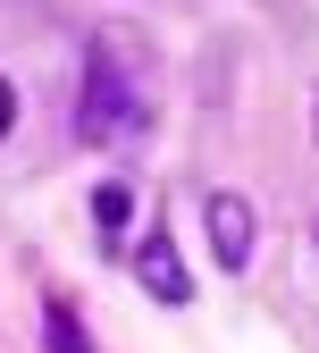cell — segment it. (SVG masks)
I'll list each match as a JSON object with an SVG mask.
<instances>
[{
    "mask_svg": "<svg viewBox=\"0 0 319 353\" xmlns=\"http://www.w3.org/2000/svg\"><path fill=\"white\" fill-rule=\"evenodd\" d=\"M17 126V93H9V76H0V135Z\"/></svg>",
    "mask_w": 319,
    "mask_h": 353,
    "instance_id": "obj_6",
    "label": "cell"
},
{
    "mask_svg": "<svg viewBox=\"0 0 319 353\" xmlns=\"http://www.w3.org/2000/svg\"><path fill=\"white\" fill-rule=\"evenodd\" d=\"M42 345H51V353H93V336H84V320L68 312V303H51V312H42Z\"/></svg>",
    "mask_w": 319,
    "mask_h": 353,
    "instance_id": "obj_4",
    "label": "cell"
},
{
    "mask_svg": "<svg viewBox=\"0 0 319 353\" xmlns=\"http://www.w3.org/2000/svg\"><path fill=\"white\" fill-rule=\"evenodd\" d=\"M93 219L118 236V228H126V185H101V194H93Z\"/></svg>",
    "mask_w": 319,
    "mask_h": 353,
    "instance_id": "obj_5",
    "label": "cell"
},
{
    "mask_svg": "<svg viewBox=\"0 0 319 353\" xmlns=\"http://www.w3.org/2000/svg\"><path fill=\"white\" fill-rule=\"evenodd\" d=\"M143 118H152V110H143V93L126 84L118 59H93V68H84V93H76V135H84V143H134Z\"/></svg>",
    "mask_w": 319,
    "mask_h": 353,
    "instance_id": "obj_1",
    "label": "cell"
},
{
    "mask_svg": "<svg viewBox=\"0 0 319 353\" xmlns=\"http://www.w3.org/2000/svg\"><path fill=\"white\" fill-rule=\"evenodd\" d=\"M202 228H210V252H218V270H244V261H252V202L244 194H210L202 202Z\"/></svg>",
    "mask_w": 319,
    "mask_h": 353,
    "instance_id": "obj_2",
    "label": "cell"
},
{
    "mask_svg": "<svg viewBox=\"0 0 319 353\" xmlns=\"http://www.w3.org/2000/svg\"><path fill=\"white\" fill-rule=\"evenodd\" d=\"M134 278H143V294H160V303H194V278H185V261H176L168 228H152L143 244H134Z\"/></svg>",
    "mask_w": 319,
    "mask_h": 353,
    "instance_id": "obj_3",
    "label": "cell"
}]
</instances>
